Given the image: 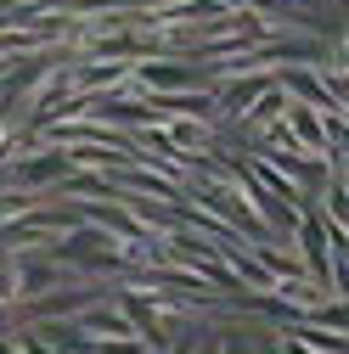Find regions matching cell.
<instances>
[{
    "label": "cell",
    "instance_id": "1",
    "mask_svg": "<svg viewBox=\"0 0 349 354\" xmlns=\"http://www.w3.org/2000/svg\"><path fill=\"white\" fill-rule=\"evenodd\" d=\"M271 84H276V79H265V73H259V79H231L226 91L214 96V107H220V113H231V118H242V113H248V107H253L259 96L271 91Z\"/></svg>",
    "mask_w": 349,
    "mask_h": 354
},
{
    "label": "cell",
    "instance_id": "2",
    "mask_svg": "<svg viewBox=\"0 0 349 354\" xmlns=\"http://www.w3.org/2000/svg\"><path fill=\"white\" fill-rule=\"evenodd\" d=\"M73 270H57L51 259H28V264H17V292L23 298H39V292H51V287H62Z\"/></svg>",
    "mask_w": 349,
    "mask_h": 354
},
{
    "label": "cell",
    "instance_id": "3",
    "mask_svg": "<svg viewBox=\"0 0 349 354\" xmlns=\"http://www.w3.org/2000/svg\"><path fill=\"white\" fill-rule=\"evenodd\" d=\"M34 337H39V343H51L57 354H91V348H96V337L84 332V326H62V321H46Z\"/></svg>",
    "mask_w": 349,
    "mask_h": 354
},
{
    "label": "cell",
    "instance_id": "4",
    "mask_svg": "<svg viewBox=\"0 0 349 354\" xmlns=\"http://www.w3.org/2000/svg\"><path fill=\"white\" fill-rule=\"evenodd\" d=\"M73 169V158L57 147V152H46V158H34V163H23L17 169V186H51V180H62V174Z\"/></svg>",
    "mask_w": 349,
    "mask_h": 354
},
{
    "label": "cell",
    "instance_id": "5",
    "mask_svg": "<svg viewBox=\"0 0 349 354\" xmlns=\"http://www.w3.org/2000/svg\"><path fill=\"white\" fill-rule=\"evenodd\" d=\"M79 326L91 332V337H129V321H124V315H113V309H102V298H96V304H84Z\"/></svg>",
    "mask_w": 349,
    "mask_h": 354
},
{
    "label": "cell",
    "instance_id": "6",
    "mask_svg": "<svg viewBox=\"0 0 349 354\" xmlns=\"http://www.w3.org/2000/svg\"><path fill=\"white\" fill-rule=\"evenodd\" d=\"M192 68H169V62H147L136 68V84H152V91H169V84H186Z\"/></svg>",
    "mask_w": 349,
    "mask_h": 354
},
{
    "label": "cell",
    "instance_id": "7",
    "mask_svg": "<svg viewBox=\"0 0 349 354\" xmlns=\"http://www.w3.org/2000/svg\"><path fill=\"white\" fill-rule=\"evenodd\" d=\"M321 118H327V113H321ZM321 118H316V113H304V107H293V129H298V141H304V147H316V152H332V141L321 136Z\"/></svg>",
    "mask_w": 349,
    "mask_h": 354
},
{
    "label": "cell",
    "instance_id": "8",
    "mask_svg": "<svg viewBox=\"0 0 349 354\" xmlns=\"http://www.w3.org/2000/svg\"><path fill=\"white\" fill-rule=\"evenodd\" d=\"M0 298H17V264L0 259Z\"/></svg>",
    "mask_w": 349,
    "mask_h": 354
},
{
    "label": "cell",
    "instance_id": "9",
    "mask_svg": "<svg viewBox=\"0 0 349 354\" xmlns=\"http://www.w3.org/2000/svg\"><path fill=\"white\" fill-rule=\"evenodd\" d=\"M23 354H57V348H51V343H39V337L28 332V337H23Z\"/></svg>",
    "mask_w": 349,
    "mask_h": 354
},
{
    "label": "cell",
    "instance_id": "10",
    "mask_svg": "<svg viewBox=\"0 0 349 354\" xmlns=\"http://www.w3.org/2000/svg\"><path fill=\"white\" fill-rule=\"evenodd\" d=\"M276 354H310V348H304L298 337H282V343H276Z\"/></svg>",
    "mask_w": 349,
    "mask_h": 354
},
{
    "label": "cell",
    "instance_id": "11",
    "mask_svg": "<svg viewBox=\"0 0 349 354\" xmlns=\"http://www.w3.org/2000/svg\"><path fill=\"white\" fill-rule=\"evenodd\" d=\"M192 354H220V343H214V337H208V343H203V348H192Z\"/></svg>",
    "mask_w": 349,
    "mask_h": 354
},
{
    "label": "cell",
    "instance_id": "12",
    "mask_svg": "<svg viewBox=\"0 0 349 354\" xmlns=\"http://www.w3.org/2000/svg\"><path fill=\"white\" fill-rule=\"evenodd\" d=\"M0 17H6V0H0Z\"/></svg>",
    "mask_w": 349,
    "mask_h": 354
},
{
    "label": "cell",
    "instance_id": "13",
    "mask_svg": "<svg viewBox=\"0 0 349 354\" xmlns=\"http://www.w3.org/2000/svg\"><path fill=\"white\" fill-rule=\"evenodd\" d=\"M332 6H338V0H332Z\"/></svg>",
    "mask_w": 349,
    "mask_h": 354
}]
</instances>
